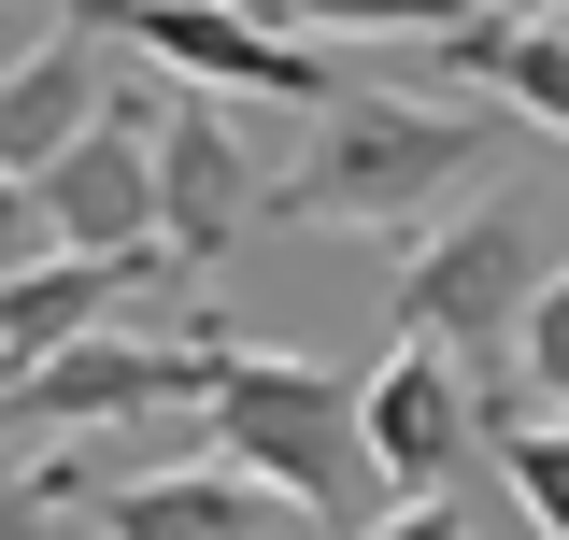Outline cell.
<instances>
[{"label": "cell", "mask_w": 569, "mask_h": 540, "mask_svg": "<svg viewBox=\"0 0 569 540\" xmlns=\"http://www.w3.org/2000/svg\"><path fill=\"white\" fill-rule=\"evenodd\" d=\"M242 228H271L257 142L213 86H171V114H157V242H171V270H228Z\"/></svg>", "instance_id": "52a82bcc"}, {"label": "cell", "mask_w": 569, "mask_h": 540, "mask_svg": "<svg viewBox=\"0 0 569 540\" xmlns=\"http://www.w3.org/2000/svg\"><path fill=\"white\" fill-rule=\"evenodd\" d=\"M498 100H512L527 129H556V142H569V14L512 29V58H498Z\"/></svg>", "instance_id": "5bb4252c"}, {"label": "cell", "mask_w": 569, "mask_h": 540, "mask_svg": "<svg viewBox=\"0 0 569 540\" xmlns=\"http://www.w3.org/2000/svg\"><path fill=\"white\" fill-rule=\"evenodd\" d=\"M257 14H271V0H257Z\"/></svg>", "instance_id": "cb8c5ba5"}, {"label": "cell", "mask_w": 569, "mask_h": 540, "mask_svg": "<svg viewBox=\"0 0 569 540\" xmlns=\"http://www.w3.org/2000/svg\"><path fill=\"white\" fill-rule=\"evenodd\" d=\"M470 441H498V384H470L441 341H385L370 356V470H385V498H441L470 470Z\"/></svg>", "instance_id": "ba28073f"}, {"label": "cell", "mask_w": 569, "mask_h": 540, "mask_svg": "<svg viewBox=\"0 0 569 540\" xmlns=\"http://www.w3.org/2000/svg\"><path fill=\"white\" fill-rule=\"evenodd\" d=\"M213 384H228V328H129L114 313L14 384V427L29 441H100L129 412H213Z\"/></svg>", "instance_id": "277c9868"}, {"label": "cell", "mask_w": 569, "mask_h": 540, "mask_svg": "<svg viewBox=\"0 0 569 540\" xmlns=\"http://www.w3.org/2000/svg\"><path fill=\"white\" fill-rule=\"evenodd\" d=\"M157 114H171V71H114V114L43 171L58 257H171L157 242Z\"/></svg>", "instance_id": "8992f818"}, {"label": "cell", "mask_w": 569, "mask_h": 540, "mask_svg": "<svg viewBox=\"0 0 569 540\" xmlns=\"http://www.w3.org/2000/svg\"><path fill=\"white\" fill-rule=\"evenodd\" d=\"M470 14H527V0H470Z\"/></svg>", "instance_id": "ffe728a7"}, {"label": "cell", "mask_w": 569, "mask_h": 540, "mask_svg": "<svg viewBox=\"0 0 569 540\" xmlns=\"http://www.w3.org/2000/svg\"><path fill=\"white\" fill-rule=\"evenodd\" d=\"M470 171H485V114L470 100H399V86L356 100L342 86L313 157L271 186V228H413V213L470 200Z\"/></svg>", "instance_id": "7a4b0ae2"}, {"label": "cell", "mask_w": 569, "mask_h": 540, "mask_svg": "<svg viewBox=\"0 0 569 540\" xmlns=\"http://www.w3.org/2000/svg\"><path fill=\"white\" fill-rule=\"evenodd\" d=\"M356 540H485V512H470V498H385Z\"/></svg>", "instance_id": "e0dca14e"}, {"label": "cell", "mask_w": 569, "mask_h": 540, "mask_svg": "<svg viewBox=\"0 0 569 540\" xmlns=\"http://www.w3.org/2000/svg\"><path fill=\"white\" fill-rule=\"evenodd\" d=\"M498 483L527 498L541 540H569V412H498Z\"/></svg>", "instance_id": "7c38bea8"}, {"label": "cell", "mask_w": 569, "mask_h": 540, "mask_svg": "<svg viewBox=\"0 0 569 540\" xmlns=\"http://www.w3.org/2000/svg\"><path fill=\"white\" fill-rule=\"evenodd\" d=\"M71 540H100V527H71Z\"/></svg>", "instance_id": "603a6c76"}, {"label": "cell", "mask_w": 569, "mask_h": 540, "mask_svg": "<svg viewBox=\"0 0 569 540\" xmlns=\"http://www.w3.org/2000/svg\"><path fill=\"white\" fill-rule=\"evenodd\" d=\"M171 257H43V270H14L0 284V341L43 370V356H71L86 328H114L129 313V284H157Z\"/></svg>", "instance_id": "8fae6325"}, {"label": "cell", "mask_w": 569, "mask_h": 540, "mask_svg": "<svg viewBox=\"0 0 569 540\" xmlns=\"http://www.w3.org/2000/svg\"><path fill=\"white\" fill-rule=\"evenodd\" d=\"M58 498H71V470H0V540H71Z\"/></svg>", "instance_id": "ac0fdd59"}, {"label": "cell", "mask_w": 569, "mask_h": 540, "mask_svg": "<svg viewBox=\"0 0 569 540\" xmlns=\"http://www.w3.org/2000/svg\"><path fill=\"white\" fill-rule=\"evenodd\" d=\"M0 58H14V14H0Z\"/></svg>", "instance_id": "44dd1931"}, {"label": "cell", "mask_w": 569, "mask_h": 540, "mask_svg": "<svg viewBox=\"0 0 569 540\" xmlns=\"http://www.w3.org/2000/svg\"><path fill=\"white\" fill-rule=\"evenodd\" d=\"M213 456L228 470H257L284 512H313V527H370V370H328V356H257V341H228V384H213Z\"/></svg>", "instance_id": "6da1fadb"}, {"label": "cell", "mask_w": 569, "mask_h": 540, "mask_svg": "<svg viewBox=\"0 0 569 540\" xmlns=\"http://www.w3.org/2000/svg\"><path fill=\"white\" fill-rule=\"evenodd\" d=\"M100 114H114V43L100 29H43V43L0 58V157L14 171H58Z\"/></svg>", "instance_id": "9c48e42d"}, {"label": "cell", "mask_w": 569, "mask_h": 540, "mask_svg": "<svg viewBox=\"0 0 569 540\" xmlns=\"http://www.w3.org/2000/svg\"><path fill=\"white\" fill-rule=\"evenodd\" d=\"M14 384H29V356H14V341H0V427H14Z\"/></svg>", "instance_id": "d6986e66"}, {"label": "cell", "mask_w": 569, "mask_h": 540, "mask_svg": "<svg viewBox=\"0 0 569 540\" xmlns=\"http://www.w3.org/2000/svg\"><path fill=\"white\" fill-rule=\"evenodd\" d=\"M71 29L142 43V71L213 86V100H313V114L342 100L328 43H271V14H257V0H71Z\"/></svg>", "instance_id": "5b68a950"}, {"label": "cell", "mask_w": 569, "mask_h": 540, "mask_svg": "<svg viewBox=\"0 0 569 540\" xmlns=\"http://www.w3.org/2000/svg\"><path fill=\"white\" fill-rule=\"evenodd\" d=\"M512 370H527V384H541V399L569 412V270L541 284V313H527V341H512Z\"/></svg>", "instance_id": "2e32d148"}, {"label": "cell", "mask_w": 569, "mask_h": 540, "mask_svg": "<svg viewBox=\"0 0 569 540\" xmlns=\"http://www.w3.org/2000/svg\"><path fill=\"white\" fill-rule=\"evenodd\" d=\"M284 29H313V43H441L470 0H271Z\"/></svg>", "instance_id": "4fadbf2b"}, {"label": "cell", "mask_w": 569, "mask_h": 540, "mask_svg": "<svg viewBox=\"0 0 569 540\" xmlns=\"http://www.w3.org/2000/svg\"><path fill=\"white\" fill-rule=\"evenodd\" d=\"M58 257V213H43V171H14V157H0V284H14V270H43Z\"/></svg>", "instance_id": "9a60e30c"}, {"label": "cell", "mask_w": 569, "mask_h": 540, "mask_svg": "<svg viewBox=\"0 0 569 540\" xmlns=\"http://www.w3.org/2000/svg\"><path fill=\"white\" fill-rule=\"evenodd\" d=\"M271 483L257 470H228V456H200V470H142V483H114L86 527L100 540H271Z\"/></svg>", "instance_id": "30bf717a"}, {"label": "cell", "mask_w": 569, "mask_h": 540, "mask_svg": "<svg viewBox=\"0 0 569 540\" xmlns=\"http://www.w3.org/2000/svg\"><path fill=\"white\" fill-rule=\"evenodd\" d=\"M541 228H527V200H456L441 228L413 242V270H399V341H441L470 384H485L498 356L527 341V313H541Z\"/></svg>", "instance_id": "3957f363"}, {"label": "cell", "mask_w": 569, "mask_h": 540, "mask_svg": "<svg viewBox=\"0 0 569 540\" xmlns=\"http://www.w3.org/2000/svg\"><path fill=\"white\" fill-rule=\"evenodd\" d=\"M541 14H569V0H541Z\"/></svg>", "instance_id": "7402d4cb"}]
</instances>
